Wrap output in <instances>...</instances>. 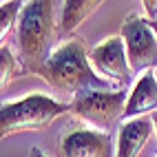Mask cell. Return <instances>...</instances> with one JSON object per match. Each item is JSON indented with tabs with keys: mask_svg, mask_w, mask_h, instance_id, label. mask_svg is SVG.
<instances>
[{
	"mask_svg": "<svg viewBox=\"0 0 157 157\" xmlns=\"http://www.w3.org/2000/svg\"><path fill=\"white\" fill-rule=\"evenodd\" d=\"M33 73L42 78L53 91L69 93L73 98H80L91 91H113L111 82L93 71L91 60L84 51V42L80 38H73L62 47L53 49L49 60Z\"/></svg>",
	"mask_w": 157,
	"mask_h": 157,
	"instance_id": "6da1fadb",
	"label": "cell"
},
{
	"mask_svg": "<svg viewBox=\"0 0 157 157\" xmlns=\"http://www.w3.org/2000/svg\"><path fill=\"white\" fill-rule=\"evenodd\" d=\"M53 36V0H29L18 22V47L27 73H33L49 60Z\"/></svg>",
	"mask_w": 157,
	"mask_h": 157,
	"instance_id": "7a4b0ae2",
	"label": "cell"
},
{
	"mask_svg": "<svg viewBox=\"0 0 157 157\" xmlns=\"http://www.w3.org/2000/svg\"><path fill=\"white\" fill-rule=\"evenodd\" d=\"M71 111V104L56 102L53 98L42 93L18 100V102H2L0 106V133L5 137H11L16 133H36L47 128L56 117Z\"/></svg>",
	"mask_w": 157,
	"mask_h": 157,
	"instance_id": "3957f363",
	"label": "cell"
},
{
	"mask_svg": "<svg viewBox=\"0 0 157 157\" xmlns=\"http://www.w3.org/2000/svg\"><path fill=\"white\" fill-rule=\"evenodd\" d=\"M126 91H91L73 100L71 111L78 115L80 120L91 124L95 131L109 133L115 124L122 120L124 109H126Z\"/></svg>",
	"mask_w": 157,
	"mask_h": 157,
	"instance_id": "277c9868",
	"label": "cell"
},
{
	"mask_svg": "<svg viewBox=\"0 0 157 157\" xmlns=\"http://www.w3.org/2000/svg\"><path fill=\"white\" fill-rule=\"evenodd\" d=\"M122 40L126 44V56L133 75L157 69V36L148 25V18L128 16L122 25Z\"/></svg>",
	"mask_w": 157,
	"mask_h": 157,
	"instance_id": "5b68a950",
	"label": "cell"
},
{
	"mask_svg": "<svg viewBox=\"0 0 157 157\" xmlns=\"http://www.w3.org/2000/svg\"><path fill=\"white\" fill-rule=\"evenodd\" d=\"M91 64L95 67L98 75L111 82L113 86L124 89L133 80V71L128 64V56H126V44H124L122 36H111L98 47L91 49L89 53Z\"/></svg>",
	"mask_w": 157,
	"mask_h": 157,
	"instance_id": "8992f818",
	"label": "cell"
},
{
	"mask_svg": "<svg viewBox=\"0 0 157 157\" xmlns=\"http://www.w3.org/2000/svg\"><path fill=\"white\" fill-rule=\"evenodd\" d=\"M60 157H115L113 140L95 128L71 131L60 140Z\"/></svg>",
	"mask_w": 157,
	"mask_h": 157,
	"instance_id": "52a82bcc",
	"label": "cell"
},
{
	"mask_svg": "<svg viewBox=\"0 0 157 157\" xmlns=\"http://www.w3.org/2000/svg\"><path fill=\"white\" fill-rule=\"evenodd\" d=\"M155 135V124L151 117H135L120 126L117 146H115V157H140L146 142Z\"/></svg>",
	"mask_w": 157,
	"mask_h": 157,
	"instance_id": "ba28073f",
	"label": "cell"
},
{
	"mask_svg": "<svg viewBox=\"0 0 157 157\" xmlns=\"http://www.w3.org/2000/svg\"><path fill=\"white\" fill-rule=\"evenodd\" d=\"M155 111H157V78L153 71H146L137 78V82L131 91L122 122L144 117L146 113H155Z\"/></svg>",
	"mask_w": 157,
	"mask_h": 157,
	"instance_id": "9c48e42d",
	"label": "cell"
},
{
	"mask_svg": "<svg viewBox=\"0 0 157 157\" xmlns=\"http://www.w3.org/2000/svg\"><path fill=\"white\" fill-rule=\"evenodd\" d=\"M104 0H64L60 16V31L64 36L75 33V31L86 22V20L102 7Z\"/></svg>",
	"mask_w": 157,
	"mask_h": 157,
	"instance_id": "30bf717a",
	"label": "cell"
},
{
	"mask_svg": "<svg viewBox=\"0 0 157 157\" xmlns=\"http://www.w3.org/2000/svg\"><path fill=\"white\" fill-rule=\"evenodd\" d=\"M20 9H22L20 0H7V2L0 5V40L2 42L11 33V29L16 27L18 18H20Z\"/></svg>",
	"mask_w": 157,
	"mask_h": 157,
	"instance_id": "8fae6325",
	"label": "cell"
},
{
	"mask_svg": "<svg viewBox=\"0 0 157 157\" xmlns=\"http://www.w3.org/2000/svg\"><path fill=\"white\" fill-rule=\"evenodd\" d=\"M18 71H20V67H18L16 56L11 53L9 47L2 44V47H0V84H2V89L16 78Z\"/></svg>",
	"mask_w": 157,
	"mask_h": 157,
	"instance_id": "7c38bea8",
	"label": "cell"
},
{
	"mask_svg": "<svg viewBox=\"0 0 157 157\" xmlns=\"http://www.w3.org/2000/svg\"><path fill=\"white\" fill-rule=\"evenodd\" d=\"M144 5V11L148 20H157V0H142Z\"/></svg>",
	"mask_w": 157,
	"mask_h": 157,
	"instance_id": "4fadbf2b",
	"label": "cell"
},
{
	"mask_svg": "<svg viewBox=\"0 0 157 157\" xmlns=\"http://www.w3.org/2000/svg\"><path fill=\"white\" fill-rule=\"evenodd\" d=\"M29 157H47L40 148H31V153H29Z\"/></svg>",
	"mask_w": 157,
	"mask_h": 157,
	"instance_id": "5bb4252c",
	"label": "cell"
},
{
	"mask_svg": "<svg viewBox=\"0 0 157 157\" xmlns=\"http://www.w3.org/2000/svg\"><path fill=\"white\" fill-rule=\"evenodd\" d=\"M151 120H153V124H155V140H157V111L151 115Z\"/></svg>",
	"mask_w": 157,
	"mask_h": 157,
	"instance_id": "9a60e30c",
	"label": "cell"
},
{
	"mask_svg": "<svg viewBox=\"0 0 157 157\" xmlns=\"http://www.w3.org/2000/svg\"><path fill=\"white\" fill-rule=\"evenodd\" d=\"M148 25H151V29L155 31V36H157V20H148Z\"/></svg>",
	"mask_w": 157,
	"mask_h": 157,
	"instance_id": "2e32d148",
	"label": "cell"
},
{
	"mask_svg": "<svg viewBox=\"0 0 157 157\" xmlns=\"http://www.w3.org/2000/svg\"><path fill=\"white\" fill-rule=\"evenodd\" d=\"M0 2H7V0H0Z\"/></svg>",
	"mask_w": 157,
	"mask_h": 157,
	"instance_id": "e0dca14e",
	"label": "cell"
},
{
	"mask_svg": "<svg viewBox=\"0 0 157 157\" xmlns=\"http://www.w3.org/2000/svg\"><path fill=\"white\" fill-rule=\"evenodd\" d=\"M155 78H157V71H155Z\"/></svg>",
	"mask_w": 157,
	"mask_h": 157,
	"instance_id": "ac0fdd59",
	"label": "cell"
}]
</instances>
